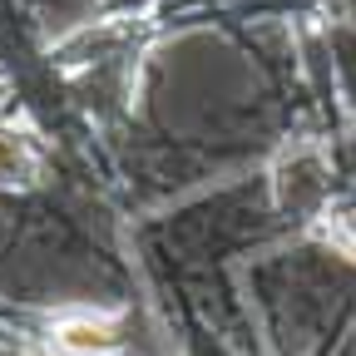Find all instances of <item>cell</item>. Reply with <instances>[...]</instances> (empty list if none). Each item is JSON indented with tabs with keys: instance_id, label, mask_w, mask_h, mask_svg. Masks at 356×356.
Here are the masks:
<instances>
[{
	"instance_id": "cell-1",
	"label": "cell",
	"mask_w": 356,
	"mask_h": 356,
	"mask_svg": "<svg viewBox=\"0 0 356 356\" xmlns=\"http://www.w3.org/2000/svg\"><path fill=\"white\" fill-rule=\"evenodd\" d=\"M273 198L282 213L317 222L332 208V163L322 144H287L273 163Z\"/></svg>"
},
{
	"instance_id": "cell-2",
	"label": "cell",
	"mask_w": 356,
	"mask_h": 356,
	"mask_svg": "<svg viewBox=\"0 0 356 356\" xmlns=\"http://www.w3.org/2000/svg\"><path fill=\"white\" fill-rule=\"evenodd\" d=\"M55 351L60 356H119L124 337L114 317H95V312H74L55 327Z\"/></svg>"
},
{
	"instance_id": "cell-3",
	"label": "cell",
	"mask_w": 356,
	"mask_h": 356,
	"mask_svg": "<svg viewBox=\"0 0 356 356\" xmlns=\"http://www.w3.org/2000/svg\"><path fill=\"white\" fill-rule=\"evenodd\" d=\"M35 173H40V154H35V144L25 139V134H15V129L0 124V188L30 184Z\"/></svg>"
},
{
	"instance_id": "cell-4",
	"label": "cell",
	"mask_w": 356,
	"mask_h": 356,
	"mask_svg": "<svg viewBox=\"0 0 356 356\" xmlns=\"http://www.w3.org/2000/svg\"><path fill=\"white\" fill-rule=\"evenodd\" d=\"M312 233H317L327 248H337L341 257H356V203H332L317 222H312Z\"/></svg>"
}]
</instances>
